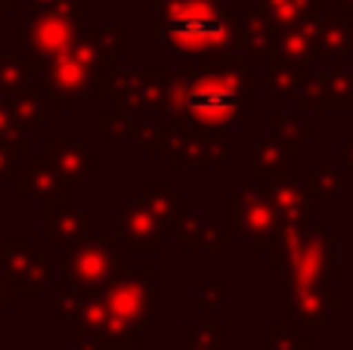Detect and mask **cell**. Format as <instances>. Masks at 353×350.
<instances>
[{
    "instance_id": "6da1fadb",
    "label": "cell",
    "mask_w": 353,
    "mask_h": 350,
    "mask_svg": "<svg viewBox=\"0 0 353 350\" xmlns=\"http://www.w3.org/2000/svg\"><path fill=\"white\" fill-rule=\"evenodd\" d=\"M174 93V118L192 127H223L251 105L245 74H189Z\"/></svg>"
},
{
    "instance_id": "3957f363",
    "label": "cell",
    "mask_w": 353,
    "mask_h": 350,
    "mask_svg": "<svg viewBox=\"0 0 353 350\" xmlns=\"http://www.w3.org/2000/svg\"><path fill=\"white\" fill-rule=\"evenodd\" d=\"M332 180H338V174H332V171H319L316 174V189L319 192H332Z\"/></svg>"
},
{
    "instance_id": "7a4b0ae2",
    "label": "cell",
    "mask_w": 353,
    "mask_h": 350,
    "mask_svg": "<svg viewBox=\"0 0 353 350\" xmlns=\"http://www.w3.org/2000/svg\"><path fill=\"white\" fill-rule=\"evenodd\" d=\"M159 34L180 53L201 56L230 37V22L217 0H165Z\"/></svg>"
},
{
    "instance_id": "277c9868",
    "label": "cell",
    "mask_w": 353,
    "mask_h": 350,
    "mask_svg": "<svg viewBox=\"0 0 353 350\" xmlns=\"http://www.w3.org/2000/svg\"><path fill=\"white\" fill-rule=\"evenodd\" d=\"M124 350H140V344H128V347H124Z\"/></svg>"
},
{
    "instance_id": "5b68a950",
    "label": "cell",
    "mask_w": 353,
    "mask_h": 350,
    "mask_svg": "<svg viewBox=\"0 0 353 350\" xmlns=\"http://www.w3.org/2000/svg\"><path fill=\"white\" fill-rule=\"evenodd\" d=\"M41 3H47V0H41Z\"/></svg>"
}]
</instances>
